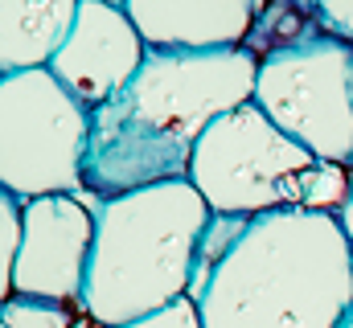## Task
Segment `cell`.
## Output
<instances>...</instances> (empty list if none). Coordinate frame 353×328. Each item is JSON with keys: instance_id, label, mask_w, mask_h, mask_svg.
<instances>
[{"instance_id": "obj_11", "label": "cell", "mask_w": 353, "mask_h": 328, "mask_svg": "<svg viewBox=\"0 0 353 328\" xmlns=\"http://www.w3.org/2000/svg\"><path fill=\"white\" fill-rule=\"evenodd\" d=\"M83 0H4L0 4V79L50 70L74 33Z\"/></svg>"}, {"instance_id": "obj_14", "label": "cell", "mask_w": 353, "mask_h": 328, "mask_svg": "<svg viewBox=\"0 0 353 328\" xmlns=\"http://www.w3.org/2000/svg\"><path fill=\"white\" fill-rule=\"evenodd\" d=\"M350 201V164H329L316 161L304 181H300V209H312V214H341Z\"/></svg>"}, {"instance_id": "obj_18", "label": "cell", "mask_w": 353, "mask_h": 328, "mask_svg": "<svg viewBox=\"0 0 353 328\" xmlns=\"http://www.w3.org/2000/svg\"><path fill=\"white\" fill-rule=\"evenodd\" d=\"M337 218H341V226H345V238H350V246H353V164H350V201H345V209H341Z\"/></svg>"}, {"instance_id": "obj_12", "label": "cell", "mask_w": 353, "mask_h": 328, "mask_svg": "<svg viewBox=\"0 0 353 328\" xmlns=\"http://www.w3.org/2000/svg\"><path fill=\"white\" fill-rule=\"evenodd\" d=\"M312 33H325L321 21H316V4H288V0L259 4V17H255V29L247 37V50L263 62V58L304 41V37H312Z\"/></svg>"}, {"instance_id": "obj_19", "label": "cell", "mask_w": 353, "mask_h": 328, "mask_svg": "<svg viewBox=\"0 0 353 328\" xmlns=\"http://www.w3.org/2000/svg\"><path fill=\"white\" fill-rule=\"evenodd\" d=\"M341 328H353V312H350V316H345V320H341Z\"/></svg>"}, {"instance_id": "obj_15", "label": "cell", "mask_w": 353, "mask_h": 328, "mask_svg": "<svg viewBox=\"0 0 353 328\" xmlns=\"http://www.w3.org/2000/svg\"><path fill=\"white\" fill-rule=\"evenodd\" d=\"M21 243H25V214H21V197L0 193V304L12 296V271H17Z\"/></svg>"}, {"instance_id": "obj_6", "label": "cell", "mask_w": 353, "mask_h": 328, "mask_svg": "<svg viewBox=\"0 0 353 328\" xmlns=\"http://www.w3.org/2000/svg\"><path fill=\"white\" fill-rule=\"evenodd\" d=\"M255 86H259V58L247 45L214 54L148 50L136 82L119 99L152 132L193 148L210 123L255 103Z\"/></svg>"}, {"instance_id": "obj_1", "label": "cell", "mask_w": 353, "mask_h": 328, "mask_svg": "<svg viewBox=\"0 0 353 328\" xmlns=\"http://www.w3.org/2000/svg\"><path fill=\"white\" fill-rule=\"evenodd\" d=\"M189 300L201 328H341L353 312L341 218L312 209L214 218Z\"/></svg>"}, {"instance_id": "obj_3", "label": "cell", "mask_w": 353, "mask_h": 328, "mask_svg": "<svg viewBox=\"0 0 353 328\" xmlns=\"http://www.w3.org/2000/svg\"><path fill=\"white\" fill-rule=\"evenodd\" d=\"M90 111L50 70L0 79V193L37 201L83 189Z\"/></svg>"}, {"instance_id": "obj_16", "label": "cell", "mask_w": 353, "mask_h": 328, "mask_svg": "<svg viewBox=\"0 0 353 328\" xmlns=\"http://www.w3.org/2000/svg\"><path fill=\"white\" fill-rule=\"evenodd\" d=\"M119 328H201V316H197V304L185 296L165 312H152L144 320H132V325H119Z\"/></svg>"}, {"instance_id": "obj_2", "label": "cell", "mask_w": 353, "mask_h": 328, "mask_svg": "<svg viewBox=\"0 0 353 328\" xmlns=\"http://www.w3.org/2000/svg\"><path fill=\"white\" fill-rule=\"evenodd\" d=\"M210 222L214 209L189 176L103 201L83 312L99 328H119L185 300Z\"/></svg>"}, {"instance_id": "obj_13", "label": "cell", "mask_w": 353, "mask_h": 328, "mask_svg": "<svg viewBox=\"0 0 353 328\" xmlns=\"http://www.w3.org/2000/svg\"><path fill=\"white\" fill-rule=\"evenodd\" d=\"M4 328H99L83 312V304H50V300H4L0 304Z\"/></svg>"}, {"instance_id": "obj_4", "label": "cell", "mask_w": 353, "mask_h": 328, "mask_svg": "<svg viewBox=\"0 0 353 328\" xmlns=\"http://www.w3.org/2000/svg\"><path fill=\"white\" fill-rule=\"evenodd\" d=\"M316 164L308 148L283 136L259 103H247L201 132L189 161V185L214 218H263L300 209V181Z\"/></svg>"}, {"instance_id": "obj_8", "label": "cell", "mask_w": 353, "mask_h": 328, "mask_svg": "<svg viewBox=\"0 0 353 328\" xmlns=\"http://www.w3.org/2000/svg\"><path fill=\"white\" fill-rule=\"evenodd\" d=\"M193 148L152 132L144 119H136L123 99H111L90 111V144L87 168H83V189L115 201L152 185H169L189 176Z\"/></svg>"}, {"instance_id": "obj_10", "label": "cell", "mask_w": 353, "mask_h": 328, "mask_svg": "<svg viewBox=\"0 0 353 328\" xmlns=\"http://www.w3.org/2000/svg\"><path fill=\"white\" fill-rule=\"evenodd\" d=\"M140 41L161 54L243 50L259 4L251 0H123Z\"/></svg>"}, {"instance_id": "obj_9", "label": "cell", "mask_w": 353, "mask_h": 328, "mask_svg": "<svg viewBox=\"0 0 353 328\" xmlns=\"http://www.w3.org/2000/svg\"><path fill=\"white\" fill-rule=\"evenodd\" d=\"M148 58V45L140 41L132 17L123 4L83 0L74 33L66 37L62 54L54 58L50 74L62 82L87 111L119 99Z\"/></svg>"}, {"instance_id": "obj_5", "label": "cell", "mask_w": 353, "mask_h": 328, "mask_svg": "<svg viewBox=\"0 0 353 328\" xmlns=\"http://www.w3.org/2000/svg\"><path fill=\"white\" fill-rule=\"evenodd\" d=\"M255 103L316 161L353 164V45L312 33L259 62Z\"/></svg>"}, {"instance_id": "obj_7", "label": "cell", "mask_w": 353, "mask_h": 328, "mask_svg": "<svg viewBox=\"0 0 353 328\" xmlns=\"http://www.w3.org/2000/svg\"><path fill=\"white\" fill-rule=\"evenodd\" d=\"M25 243L12 271L8 300H50V304H83L94 250V209L79 197H37L21 201Z\"/></svg>"}, {"instance_id": "obj_17", "label": "cell", "mask_w": 353, "mask_h": 328, "mask_svg": "<svg viewBox=\"0 0 353 328\" xmlns=\"http://www.w3.org/2000/svg\"><path fill=\"white\" fill-rule=\"evenodd\" d=\"M316 21H321V29L329 37L353 45V0H321L316 4Z\"/></svg>"}]
</instances>
